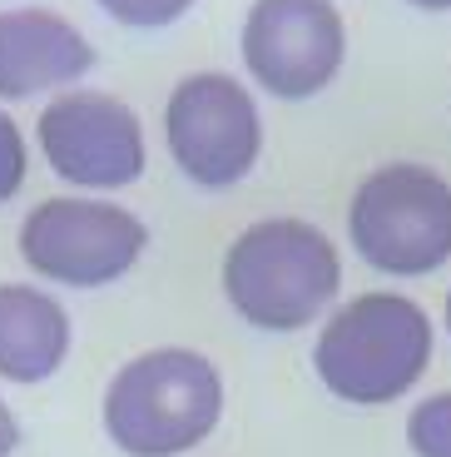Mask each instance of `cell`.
<instances>
[{"label": "cell", "instance_id": "8992f818", "mask_svg": "<svg viewBox=\"0 0 451 457\" xmlns=\"http://www.w3.org/2000/svg\"><path fill=\"white\" fill-rule=\"evenodd\" d=\"M164 139L189 184L234 189L238 179H249L263 154L258 100L224 70L184 75L164 104Z\"/></svg>", "mask_w": 451, "mask_h": 457}, {"label": "cell", "instance_id": "7a4b0ae2", "mask_svg": "<svg viewBox=\"0 0 451 457\" xmlns=\"http://www.w3.org/2000/svg\"><path fill=\"white\" fill-rule=\"evenodd\" d=\"M342 253L308 219H258L224 253V298L258 333H298L338 298Z\"/></svg>", "mask_w": 451, "mask_h": 457}, {"label": "cell", "instance_id": "2e32d148", "mask_svg": "<svg viewBox=\"0 0 451 457\" xmlns=\"http://www.w3.org/2000/svg\"><path fill=\"white\" fill-rule=\"evenodd\" d=\"M447 333H451V288H447Z\"/></svg>", "mask_w": 451, "mask_h": 457}, {"label": "cell", "instance_id": "7c38bea8", "mask_svg": "<svg viewBox=\"0 0 451 457\" xmlns=\"http://www.w3.org/2000/svg\"><path fill=\"white\" fill-rule=\"evenodd\" d=\"M94 5L129 30H164L193 11V0H94Z\"/></svg>", "mask_w": 451, "mask_h": 457}, {"label": "cell", "instance_id": "277c9868", "mask_svg": "<svg viewBox=\"0 0 451 457\" xmlns=\"http://www.w3.org/2000/svg\"><path fill=\"white\" fill-rule=\"evenodd\" d=\"M348 239L377 274H437L451 259V179L412 160L373 170L348 204Z\"/></svg>", "mask_w": 451, "mask_h": 457}, {"label": "cell", "instance_id": "9c48e42d", "mask_svg": "<svg viewBox=\"0 0 451 457\" xmlns=\"http://www.w3.org/2000/svg\"><path fill=\"white\" fill-rule=\"evenodd\" d=\"M94 46L55 11H0V100H30L90 75Z\"/></svg>", "mask_w": 451, "mask_h": 457}, {"label": "cell", "instance_id": "4fadbf2b", "mask_svg": "<svg viewBox=\"0 0 451 457\" xmlns=\"http://www.w3.org/2000/svg\"><path fill=\"white\" fill-rule=\"evenodd\" d=\"M25 174H30V149H25V135L11 114L0 110V204H11L25 189Z\"/></svg>", "mask_w": 451, "mask_h": 457}, {"label": "cell", "instance_id": "3957f363", "mask_svg": "<svg viewBox=\"0 0 451 457\" xmlns=\"http://www.w3.org/2000/svg\"><path fill=\"white\" fill-rule=\"evenodd\" d=\"M104 433L125 457H179L224 418V373L199 348H149L110 378Z\"/></svg>", "mask_w": 451, "mask_h": 457}, {"label": "cell", "instance_id": "9a60e30c", "mask_svg": "<svg viewBox=\"0 0 451 457\" xmlns=\"http://www.w3.org/2000/svg\"><path fill=\"white\" fill-rule=\"evenodd\" d=\"M406 5H417V11H451V0H406Z\"/></svg>", "mask_w": 451, "mask_h": 457}, {"label": "cell", "instance_id": "ba28073f", "mask_svg": "<svg viewBox=\"0 0 451 457\" xmlns=\"http://www.w3.org/2000/svg\"><path fill=\"white\" fill-rule=\"evenodd\" d=\"M45 164L79 189H125L149 170L144 125L104 90H60L35 120Z\"/></svg>", "mask_w": 451, "mask_h": 457}, {"label": "cell", "instance_id": "30bf717a", "mask_svg": "<svg viewBox=\"0 0 451 457\" xmlns=\"http://www.w3.org/2000/svg\"><path fill=\"white\" fill-rule=\"evenodd\" d=\"M75 328L55 294L30 284H0V378L45 383L65 368Z\"/></svg>", "mask_w": 451, "mask_h": 457}, {"label": "cell", "instance_id": "8fae6325", "mask_svg": "<svg viewBox=\"0 0 451 457\" xmlns=\"http://www.w3.org/2000/svg\"><path fill=\"white\" fill-rule=\"evenodd\" d=\"M412 457H451V393H431L406 412Z\"/></svg>", "mask_w": 451, "mask_h": 457}, {"label": "cell", "instance_id": "52a82bcc", "mask_svg": "<svg viewBox=\"0 0 451 457\" xmlns=\"http://www.w3.org/2000/svg\"><path fill=\"white\" fill-rule=\"evenodd\" d=\"M238 50L273 100H313L342 75L348 25L332 0H253Z\"/></svg>", "mask_w": 451, "mask_h": 457}, {"label": "cell", "instance_id": "6da1fadb", "mask_svg": "<svg viewBox=\"0 0 451 457\" xmlns=\"http://www.w3.org/2000/svg\"><path fill=\"white\" fill-rule=\"evenodd\" d=\"M431 319L406 294H357L323 323L313 368L348 408H387L406 398L431 368Z\"/></svg>", "mask_w": 451, "mask_h": 457}, {"label": "cell", "instance_id": "5bb4252c", "mask_svg": "<svg viewBox=\"0 0 451 457\" xmlns=\"http://www.w3.org/2000/svg\"><path fill=\"white\" fill-rule=\"evenodd\" d=\"M15 447H20V423H15V412L0 398V457H11Z\"/></svg>", "mask_w": 451, "mask_h": 457}, {"label": "cell", "instance_id": "5b68a950", "mask_svg": "<svg viewBox=\"0 0 451 457\" xmlns=\"http://www.w3.org/2000/svg\"><path fill=\"white\" fill-rule=\"evenodd\" d=\"M20 259L40 278L60 288H104L125 278L149 249V228L139 214L110 199H85V195H60L40 199L25 214L20 234Z\"/></svg>", "mask_w": 451, "mask_h": 457}]
</instances>
